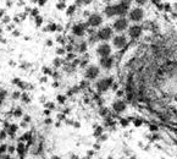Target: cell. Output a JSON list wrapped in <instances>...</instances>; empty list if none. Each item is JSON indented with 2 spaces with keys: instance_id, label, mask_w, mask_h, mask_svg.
<instances>
[{
  "instance_id": "e0dca14e",
  "label": "cell",
  "mask_w": 177,
  "mask_h": 159,
  "mask_svg": "<svg viewBox=\"0 0 177 159\" xmlns=\"http://www.w3.org/2000/svg\"><path fill=\"white\" fill-rule=\"evenodd\" d=\"M64 62H65V60H62L60 56H56L53 60V66H54V69H59L64 65Z\"/></svg>"
},
{
  "instance_id": "003e7915",
  "label": "cell",
  "mask_w": 177,
  "mask_h": 159,
  "mask_svg": "<svg viewBox=\"0 0 177 159\" xmlns=\"http://www.w3.org/2000/svg\"><path fill=\"white\" fill-rule=\"evenodd\" d=\"M1 34H2V29L0 28V38H1Z\"/></svg>"
},
{
  "instance_id": "3957f363",
  "label": "cell",
  "mask_w": 177,
  "mask_h": 159,
  "mask_svg": "<svg viewBox=\"0 0 177 159\" xmlns=\"http://www.w3.org/2000/svg\"><path fill=\"white\" fill-rule=\"evenodd\" d=\"M114 85V78L112 77H104L98 80V82L95 83V88L98 92L104 93V92H107Z\"/></svg>"
},
{
  "instance_id": "be15d7a7",
  "label": "cell",
  "mask_w": 177,
  "mask_h": 159,
  "mask_svg": "<svg viewBox=\"0 0 177 159\" xmlns=\"http://www.w3.org/2000/svg\"><path fill=\"white\" fill-rule=\"evenodd\" d=\"M51 159H61L59 157V156H53V157H51Z\"/></svg>"
},
{
  "instance_id": "f546056e",
  "label": "cell",
  "mask_w": 177,
  "mask_h": 159,
  "mask_svg": "<svg viewBox=\"0 0 177 159\" xmlns=\"http://www.w3.org/2000/svg\"><path fill=\"white\" fill-rule=\"evenodd\" d=\"M6 153H7V145H5V143L0 145V156L6 154Z\"/></svg>"
},
{
  "instance_id": "7c38bea8",
  "label": "cell",
  "mask_w": 177,
  "mask_h": 159,
  "mask_svg": "<svg viewBox=\"0 0 177 159\" xmlns=\"http://www.w3.org/2000/svg\"><path fill=\"white\" fill-rule=\"evenodd\" d=\"M115 11H116V16H118V17L125 16L130 11V6H127L122 2H118V4H115Z\"/></svg>"
},
{
  "instance_id": "8992f818",
  "label": "cell",
  "mask_w": 177,
  "mask_h": 159,
  "mask_svg": "<svg viewBox=\"0 0 177 159\" xmlns=\"http://www.w3.org/2000/svg\"><path fill=\"white\" fill-rule=\"evenodd\" d=\"M100 75V67L97 65H88L84 69V77L89 81H94Z\"/></svg>"
},
{
  "instance_id": "44dd1931",
  "label": "cell",
  "mask_w": 177,
  "mask_h": 159,
  "mask_svg": "<svg viewBox=\"0 0 177 159\" xmlns=\"http://www.w3.org/2000/svg\"><path fill=\"white\" fill-rule=\"evenodd\" d=\"M44 106L45 109H50V110H55L56 109V104L54 103V102H45L44 103Z\"/></svg>"
},
{
  "instance_id": "1f68e13d",
  "label": "cell",
  "mask_w": 177,
  "mask_h": 159,
  "mask_svg": "<svg viewBox=\"0 0 177 159\" xmlns=\"http://www.w3.org/2000/svg\"><path fill=\"white\" fill-rule=\"evenodd\" d=\"M1 22H2L4 25H9V23L11 22V18H10V16H6V15H4V17L1 18Z\"/></svg>"
},
{
  "instance_id": "f6af8a7d",
  "label": "cell",
  "mask_w": 177,
  "mask_h": 159,
  "mask_svg": "<svg viewBox=\"0 0 177 159\" xmlns=\"http://www.w3.org/2000/svg\"><path fill=\"white\" fill-rule=\"evenodd\" d=\"M23 121H26L27 124H30L31 121H32V117H31V115H25V116H23Z\"/></svg>"
},
{
  "instance_id": "836d02e7",
  "label": "cell",
  "mask_w": 177,
  "mask_h": 159,
  "mask_svg": "<svg viewBox=\"0 0 177 159\" xmlns=\"http://www.w3.org/2000/svg\"><path fill=\"white\" fill-rule=\"evenodd\" d=\"M74 10H76V6H74V5H71V6L67 9V15H69V16H72L74 12Z\"/></svg>"
},
{
  "instance_id": "680465c9",
  "label": "cell",
  "mask_w": 177,
  "mask_h": 159,
  "mask_svg": "<svg viewBox=\"0 0 177 159\" xmlns=\"http://www.w3.org/2000/svg\"><path fill=\"white\" fill-rule=\"evenodd\" d=\"M45 2H46V0H38V4H39L40 6H43Z\"/></svg>"
},
{
  "instance_id": "bcb514c9",
  "label": "cell",
  "mask_w": 177,
  "mask_h": 159,
  "mask_svg": "<svg viewBox=\"0 0 177 159\" xmlns=\"http://www.w3.org/2000/svg\"><path fill=\"white\" fill-rule=\"evenodd\" d=\"M45 102H46V96H44V94H42V96L39 97V103H42V104H44Z\"/></svg>"
},
{
  "instance_id": "603a6c76",
  "label": "cell",
  "mask_w": 177,
  "mask_h": 159,
  "mask_svg": "<svg viewBox=\"0 0 177 159\" xmlns=\"http://www.w3.org/2000/svg\"><path fill=\"white\" fill-rule=\"evenodd\" d=\"M48 31L49 32H51V33H54V32H56V28H58V23H55V22H50L48 26Z\"/></svg>"
},
{
  "instance_id": "7a4b0ae2",
  "label": "cell",
  "mask_w": 177,
  "mask_h": 159,
  "mask_svg": "<svg viewBox=\"0 0 177 159\" xmlns=\"http://www.w3.org/2000/svg\"><path fill=\"white\" fill-rule=\"evenodd\" d=\"M128 26H130L128 18L125 17V16H121V17H117V18L114 21V23H112V29H114V32L122 33V32H125L126 29L128 28Z\"/></svg>"
},
{
  "instance_id": "83f0119b",
  "label": "cell",
  "mask_w": 177,
  "mask_h": 159,
  "mask_svg": "<svg viewBox=\"0 0 177 159\" xmlns=\"http://www.w3.org/2000/svg\"><path fill=\"white\" fill-rule=\"evenodd\" d=\"M34 21H35V26H37V27H40V26H42V23H43V17L38 15V16H35Z\"/></svg>"
},
{
  "instance_id": "f907efd6",
  "label": "cell",
  "mask_w": 177,
  "mask_h": 159,
  "mask_svg": "<svg viewBox=\"0 0 177 159\" xmlns=\"http://www.w3.org/2000/svg\"><path fill=\"white\" fill-rule=\"evenodd\" d=\"M100 133H102V127H98L94 135H95V136H100Z\"/></svg>"
},
{
  "instance_id": "f5cc1de1",
  "label": "cell",
  "mask_w": 177,
  "mask_h": 159,
  "mask_svg": "<svg viewBox=\"0 0 177 159\" xmlns=\"http://www.w3.org/2000/svg\"><path fill=\"white\" fill-rule=\"evenodd\" d=\"M64 31V27L61 26V25H58V28H56V32H59V33H61Z\"/></svg>"
},
{
  "instance_id": "9a60e30c",
  "label": "cell",
  "mask_w": 177,
  "mask_h": 159,
  "mask_svg": "<svg viewBox=\"0 0 177 159\" xmlns=\"http://www.w3.org/2000/svg\"><path fill=\"white\" fill-rule=\"evenodd\" d=\"M16 152L20 154V157H23V156L26 154V152H27V149H26V146H25V143H22V142H18V145L16 146Z\"/></svg>"
},
{
  "instance_id": "484cf974",
  "label": "cell",
  "mask_w": 177,
  "mask_h": 159,
  "mask_svg": "<svg viewBox=\"0 0 177 159\" xmlns=\"http://www.w3.org/2000/svg\"><path fill=\"white\" fill-rule=\"evenodd\" d=\"M7 132H6V130L5 129H1L0 130V141H5L6 138H7Z\"/></svg>"
},
{
  "instance_id": "db71d44e",
  "label": "cell",
  "mask_w": 177,
  "mask_h": 159,
  "mask_svg": "<svg viewBox=\"0 0 177 159\" xmlns=\"http://www.w3.org/2000/svg\"><path fill=\"white\" fill-rule=\"evenodd\" d=\"M20 22H21V20H20V17H18V16L14 17V23H20Z\"/></svg>"
},
{
  "instance_id": "d590c367",
  "label": "cell",
  "mask_w": 177,
  "mask_h": 159,
  "mask_svg": "<svg viewBox=\"0 0 177 159\" xmlns=\"http://www.w3.org/2000/svg\"><path fill=\"white\" fill-rule=\"evenodd\" d=\"M30 67H31L30 62H22V64L20 65V69H22V70H27V69H30Z\"/></svg>"
},
{
  "instance_id": "f1b7e54d",
  "label": "cell",
  "mask_w": 177,
  "mask_h": 159,
  "mask_svg": "<svg viewBox=\"0 0 177 159\" xmlns=\"http://www.w3.org/2000/svg\"><path fill=\"white\" fill-rule=\"evenodd\" d=\"M14 153H16V146H14V145L7 146V154L12 156Z\"/></svg>"
},
{
  "instance_id": "74e56055",
  "label": "cell",
  "mask_w": 177,
  "mask_h": 159,
  "mask_svg": "<svg viewBox=\"0 0 177 159\" xmlns=\"http://www.w3.org/2000/svg\"><path fill=\"white\" fill-rule=\"evenodd\" d=\"M56 7H58V10H64L65 7H66V5H65V2L64 1H60L56 4Z\"/></svg>"
},
{
  "instance_id": "6da1fadb",
  "label": "cell",
  "mask_w": 177,
  "mask_h": 159,
  "mask_svg": "<svg viewBox=\"0 0 177 159\" xmlns=\"http://www.w3.org/2000/svg\"><path fill=\"white\" fill-rule=\"evenodd\" d=\"M114 37V29L112 27L109 26H104L97 31V38L100 42H109L110 39H112Z\"/></svg>"
},
{
  "instance_id": "7402d4cb",
  "label": "cell",
  "mask_w": 177,
  "mask_h": 159,
  "mask_svg": "<svg viewBox=\"0 0 177 159\" xmlns=\"http://www.w3.org/2000/svg\"><path fill=\"white\" fill-rule=\"evenodd\" d=\"M53 71H54V70H53L51 67H48V66H43V67H42V72L44 73L45 76H51V75H53Z\"/></svg>"
},
{
  "instance_id": "7dc6e473",
  "label": "cell",
  "mask_w": 177,
  "mask_h": 159,
  "mask_svg": "<svg viewBox=\"0 0 177 159\" xmlns=\"http://www.w3.org/2000/svg\"><path fill=\"white\" fill-rule=\"evenodd\" d=\"M12 36H14V37H20V36H21V32H20L18 29H14V31H12Z\"/></svg>"
},
{
  "instance_id": "11a10c76",
  "label": "cell",
  "mask_w": 177,
  "mask_h": 159,
  "mask_svg": "<svg viewBox=\"0 0 177 159\" xmlns=\"http://www.w3.org/2000/svg\"><path fill=\"white\" fill-rule=\"evenodd\" d=\"M6 6H7V7H11V6H12V1H11V0H6Z\"/></svg>"
},
{
  "instance_id": "681fc988",
  "label": "cell",
  "mask_w": 177,
  "mask_h": 159,
  "mask_svg": "<svg viewBox=\"0 0 177 159\" xmlns=\"http://www.w3.org/2000/svg\"><path fill=\"white\" fill-rule=\"evenodd\" d=\"M45 45L46 47H51L53 45V39H46L45 41Z\"/></svg>"
},
{
  "instance_id": "8d00e7d4",
  "label": "cell",
  "mask_w": 177,
  "mask_h": 159,
  "mask_svg": "<svg viewBox=\"0 0 177 159\" xmlns=\"http://www.w3.org/2000/svg\"><path fill=\"white\" fill-rule=\"evenodd\" d=\"M56 117H58L59 121H65V120H66V115H65L64 113H58V116H56Z\"/></svg>"
},
{
  "instance_id": "60d3db41",
  "label": "cell",
  "mask_w": 177,
  "mask_h": 159,
  "mask_svg": "<svg viewBox=\"0 0 177 159\" xmlns=\"http://www.w3.org/2000/svg\"><path fill=\"white\" fill-rule=\"evenodd\" d=\"M30 14L32 15V16H34V17H35V16H38V15H39V10H38V9H33V10H31Z\"/></svg>"
},
{
  "instance_id": "5bb4252c",
  "label": "cell",
  "mask_w": 177,
  "mask_h": 159,
  "mask_svg": "<svg viewBox=\"0 0 177 159\" xmlns=\"http://www.w3.org/2000/svg\"><path fill=\"white\" fill-rule=\"evenodd\" d=\"M104 15L107 17V18H112L116 16V11H115V5H107L105 9H104Z\"/></svg>"
},
{
  "instance_id": "9f6ffc18",
  "label": "cell",
  "mask_w": 177,
  "mask_h": 159,
  "mask_svg": "<svg viewBox=\"0 0 177 159\" xmlns=\"http://www.w3.org/2000/svg\"><path fill=\"white\" fill-rule=\"evenodd\" d=\"M73 122L74 121H72V120H67V119L65 120V124H67V125H73Z\"/></svg>"
},
{
  "instance_id": "816d5d0a",
  "label": "cell",
  "mask_w": 177,
  "mask_h": 159,
  "mask_svg": "<svg viewBox=\"0 0 177 159\" xmlns=\"http://www.w3.org/2000/svg\"><path fill=\"white\" fill-rule=\"evenodd\" d=\"M51 86L54 87V88H58V87L60 86V83H59V81H54V82H53V85H51Z\"/></svg>"
},
{
  "instance_id": "d4e9b609",
  "label": "cell",
  "mask_w": 177,
  "mask_h": 159,
  "mask_svg": "<svg viewBox=\"0 0 177 159\" xmlns=\"http://www.w3.org/2000/svg\"><path fill=\"white\" fill-rule=\"evenodd\" d=\"M55 53H56L58 56H61V55H65V54H66V50H65L64 47H58L56 50H55Z\"/></svg>"
},
{
  "instance_id": "4dcf8cb0",
  "label": "cell",
  "mask_w": 177,
  "mask_h": 159,
  "mask_svg": "<svg viewBox=\"0 0 177 159\" xmlns=\"http://www.w3.org/2000/svg\"><path fill=\"white\" fill-rule=\"evenodd\" d=\"M73 59H76V54H74L73 52L66 53V60H67V61H71V60H73Z\"/></svg>"
},
{
  "instance_id": "b9f144b4",
  "label": "cell",
  "mask_w": 177,
  "mask_h": 159,
  "mask_svg": "<svg viewBox=\"0 0 177 159\" xmlns=\"http://www.w3.org/2000/svg\"><path fill=\"white\" fill-rule=\"evenodd\" d=\"M15 25L16 23H9V25H7V27H6V29H7V31H10V32H12V31L15 29Z\"/></svg>"
},
{
  "instance_id": "e575fe53",
  "label": "cell",
  "mask_w": 177,
  "mask_h": 159,
  "mask_svg": "<svg viewBox=\"0 0 177 159\" xmlns=\"http://www.w3.org/2000/svg\"><path fill=\"white\" fill-rule=\"evenodd\" d=\"M48 80H49V76H42V77H39V83H42V85H44L48 82Z\"/></svg>"
},
{
  "instance_id": "d6986e66",
  "label": "cell",
  "mask_w": 177,
  "mask_h": 159,
  "mask_svg": "<svg viewBox=\"0 0 177 159\" xmlns=\"http://www.w3.org/2000/svg\"><path fill=\"white\" fill-rule=\"evenodd\" d=\"M14 117H16V119H20V117H22L23 116V109L21 108V106H17V108H15L14 109Z\"/></svg>"
},
{
  "instance_id": "cb8c5ba5",
  "label": "cell",
  "mask_w": 177,
  "mask_h": 159,
  "mask_svg": "<svg viewBox=\"0 0 177 159\" xmlns=\"http://www.w3.org/2000/svg\"><path fill=\"white\" fill-rule=\"evenodd\" d=\"M56 42L59 44H61V45H65V43H66V38L62 36V34H58L56 36V39H55Z\"/></svg>"
},
{
  "instance_id": "8fae6325",
  "label": "cell",
  "mask_w": 177,
  "mask_h": 159,
  "mask_svg": "<svg viewBox=\"0 0 177 159\" xmlns=\"http://www.w3.org/2000/svg\"><path fill=\"white\" fill-rule=\"evenodd\" d=\"M114 58L110 55V56H105V58H100L99 59V66L103 69V70H111L112 66H114Z\"/></svg>"
},
{
  "instance_id": "ac0fdd59",
  "label": "cell",
  "mask_w": 177,
  "mask_h": 159,
  "mask_svg": "<svg viewBox=\"0 0 177 159\" xmlns=\"http://www.w3.org/2000/svg\"><path fill=\"white\" fill-rule=\"evenodd\" d=\"M21 102L23 103V104H30L31 103V96L28 92H22V94H21Z\"/></svg>"
},
{
  "instance_id": "94428289",
  "label": "cell",
  "mask_w": 177,
  "mask_h": 159,
  "mask_svg": "<svg viewBox=\"0 0 177 159\" xmlns=\"http://www.w3.org/2000/svg\"><path fill=\"white\" fill-rule=\"evenodd\" d=\"M4 15H5V11H4V10H0V20L4 17Z\"/></svg>"
},
{
  "instance_id": "ee69618b",
  "label": "cell",
  "mask_w": 177,
  "mask_h": 159,
  "mask_svg": "<svg viewBox=\"0 0 177 159\" xmlns=\"http://www.w3.org/2000/svg\"><path fill=\"white\" fill-rule=\"evenodd\" d=\"M20 82H21V78H18V77H15V78L11 81V83H12V85H15V86H17Z\"/></svg>"
},
{
  "instance_id": "03108f58",
  "label": "cell",
  "mask_w": 177,
  "mask_h": 159,
  "mask_svg": "<svg viewBox=\"0 0 177 159\" xmlns=\"http://www.w3.org/2000/svg\"><path fill=\"white\" fill-rule=\"evenodd\" d=\"M71 159H78L77 156H73V154H71Z\"/></svg>"
},
{
  "instance_id": "2e32d148",
  "label": "cell",
  "mask_w": 177,
  "mask_h": 159,
  "mask_svg": "<svg viewBox=\"0 0 177 159\" xmlns=\"http://www.w3.org/2000/svg\"><path fill=\"white\" fill-rule=\"evenodd\" d=\"M7 96H9V92H7L6 89L0 88V108L4 105V103H5V101H6Z\"/></svg>"
},
{
  "instance_id": "f35d334b",
  "label": "cell",
  "mask_w": 177,
  "mask_h": 159,
  "mask_svg": "<svg viewBox=\"0 0 177 159\" xmlns=\"http://www.w3.org/2000/svg\"><path fill=\"white\" fill-rule=\"evenodd\" d=\"M148 0H134V2L137 4V5H139V6H143V5H145L147 4Z\"/></svg>"
},
{
  "instance_id": "ba28073f",
  "label": "cell",
  "mask_w": 177,
  "mask_h": 159,
  "mask_svg": "<svg viewBox=\"0 0 177 159\" xmlns=\"http://www.w3.org/2000/svg\"><path fill=\"white\" fill-rule=\"evenodd\" d=\"M95 52H97V55L99 58H105V56H110L111 55L112 49H111V45L107 42H103V43H100L97 47Z\"/></svg>"
},
{
  "instance_id": "30bf717a",
  "label": "cell",
  "mask_w": 177,
  "mask_h": 159,
  "mask_svg": "<svg viewBox=\"0 0 177 159\" xmlns=\"http://www.w3.org/2000/svg\"><path fill=\"white\" fill-rule=\"evenodd\" d=\"M142 32H143V28L137 23H134L132 26H128V28H127V33H128L130 38H132V39L139 38L142 36Z\"/></svg>"
},
{
  "instance_id": "e7e4bbea",
  "label": "cell",
  "mask_w": 177,
  "mask_h": 159,
  "mask_svg": "<svg viewBox=\"0 0 177 159\" xmlns=\"http://www.w3.org/2000/svg\"><path fill=\"white\" fill-rule=\"evenodd\" d=\"M73 126L74 127H79V124L78 122H73Z\"/></svg>"
},
{
  "instance_id": "6125c7cd",
  "label": "cell",
  "mask_w": 177,
  "mask_h": 159,
  "mask_svg": "<svg viewBox=\"0 0 177 159\" xmlns=\"http://www.w3.org/2000/svg\"><path fill=\"white\" fill-rule=\"evenodd\" d=\"M62 113H64V114H65V115H66V114H67V113H70V108H66V109H65V110H64V111H62Z\"/></svg>"
},
{
  "instance_id": "c3c4849f",
  "label": "cell",
  "mask_w": 177,
  "mask_h": 159,
  "mask_svg": "<svg viewBox=\"0 0 177 159\" xmlns=\"http://www.w3.org/2000/svg\"><path fill=\"white\" fill-rule=\"evenodd\" d=\"M51 111H53V110H50V109H44L43 114H44L45 116H50L51 115Z\"/></svg>"
},
{
  "instance_id": "7bdbcfd3",
  "label": "cell",
  "mask_w": 177,
  "mask_h": 159,
  "mask_svg": "<svg viewBox=\"0 0 177 159\" xmlns=\"http://www.w3.org/2000/svg\"><path fill=\"white\" fill-rule=\"evenodd\" d=\"M120 2H122V4H125V5H127V6H130V7H131L132 0H120Z\"/></svg>"
},
{
  "instance_id": "6f0895ef",
  "label": "cell",
  "mask_w": 177,
  "mask_h": 159,
  "mask_svg": "<svg viewBox=\"0 0 177 159\" xmlns=\"http://www.w3.org/2000/svg\"><path fill=\"white\" fill-rule=\"evenodd\" d=\"M9 65H10V66H12V67H15V66H16V62L14 61V60H10V61H9Z\"/></svg>"
},
{
  "instance_id": "4316f807",
  "label": "cell",
  "mask_w": 177,
  "mask_h": 159,
  "mask_svg": "<svg viewBox=\"0 0 177 159\" xmlns=\"http://www.w3.org/2000/svg\"><path fill=\"white\" fill-rule=\"evenodd\" d=\"M56 102H58L59 104H65V102H66V96L58 94V96H56Z\"/></svg>"
},
{
  "instance_id": "d6a6232c",
  "label": "cell",
  "mask_w": 177,
  "mask_h": 159,
  "mask_svg": "<svg viewBox=\"0 0 177 159\" xmlns=\"http://www.w3.org/2000/svg\"><path fill=\"white\" fill-rule=\"evenodd\" d=\"M43 122H44V125H51V124H54V120H53L50 116H46Z\"/></svg>"
},
{
  "instance_id": "ab89813d",
  "label": "cell",
  "mask_w": 177,
  "mask_h": 159,
  "mask_svg": "<svg viewBox=\"0 0 177 159\" xmlns=\"http://www.w3.org/2000/svg\"><path fill=\"white\" fill-rule=\"evenodd\" d=\"M20 127H22V129H28V124L22 120V121H20Z\"/></svg>"
},
{
  "instance_id": "91938a15",
  "label": "cell",
  "mask_w": 177,
  "mask_h": 159,
  "mask_svg": "<svg viewBox=\"0 0 177 159\" xmlns=\"http://www.w3.org/2000/svg\"><path fill=\"white\" fill-rule=\"evenodd\" d=\"M60 126H61V121H59V120H58V121L55 122V127H58V129H59Z\"/></svg>"
},
{
  "instance_id": "9c48e42d",
  "label": "cell",
  "mask_w": 177,
  "mask_h": 159,
  "mask_svg": "<svg viewBox=\"0 0 177 159\" xmlns=\"http://www.w3.org/2000/svg\"><path fill=\"white\" fill-rule=\"evenodd\" d=\"M126 45H127V37L123 36L122 33H118V34L112 37V47H114V48L121 50V49H123Z\"/></svg>"
},
{
  "instance_id": "277c9868",
  "label": "cell",
  "mask_w": 177,
  "mask_h": 159,
  "mask_svg": "<svg viewBox=\"0 0 177 159\" xmlns=\"http://www.w3.org/2000/svg\"><path fill=\"white\" fill-rule=\"evenodd\" d=\"M88 25L87 22H77L71 27V33L72 36L77 37V38H82L83 36L87 34V29H88Z\"/></svg>"
},
{
  "instance_id": "ffe728a7",
  "label": "cell",
  "mask_w": 177,
  "mask_h": 159,
  "mask_svg": "<svg viewBox=\"0 0 177 159\" xmlns=\"http://www.w3.org/2000/svg\"><path fill=\"white\" fill-rule=\"evenodd\" d=\"M21 94H22V91L17 89V91H14V92L10 94V97H11L12 101H20V99H21Z\"/></svg>"
},
{
  "instance_id": "52a82bcc",
  "label": "cell",
  "mask_w": 177,
  "mask_h": 159,
  "mask_svg": "<svg viewBox=\"0 0 177 159\" xmlns=\"http://www.w3.org/2000/svg\"><path fill=\"white\" fill-rule=\"evenodd\" d=\"M144 17V11L142 7H133L128 11V21H132L134 23L137 22H141Z\"/></svg>"
},
{
  "instance_id": "5b68a950",
  "label": "cell",
  "mask_w": 177,
  "mask_h": 159,
  "mask_svg": "<svg viewBox=\"0 0 177 159\" xmlns=\"http://www.w3.org/2000/svg\"><path fill=\"white\" fill-rule=\"evenodd\" d=\"M104 20H103V16L98 12H94V14H90L87 18V25L88 27L90 28H98L103 25Z\"/></svg>"
},
{
  "instance_id": "4fadbf2b",
  "label": "cell",
  "mask_w": 177,
  "mask_h": 159,
  "mask_svg": "<svg viewBox=\"0 0 177 159\" xmlns=\"http://www.w3.org/2000/svg\"><path fill=\"white\" fill-rule=\"evenodd\" d=\"M112 109L116 113H123L126 110V103L123 101H121V99H116L112 103Z\"/></svg>"
}]
</instances>
